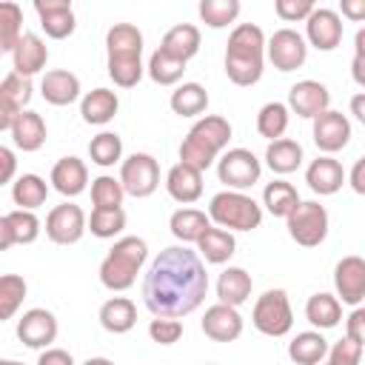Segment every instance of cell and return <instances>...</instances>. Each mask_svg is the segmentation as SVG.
Returning <instances> with one entry per match:
<instances>
[{"label": "cell", "instance_id": "obj_51", "mask_svg": "<svg viewBox=\"0 0 365 365\" xmlns=\"http://www.w3.org/2000/svg\"><path fill=\"white\" fill-rule=\"evenodd\" d=\"M314 0H277L274 3V11L279 20L285 23H297V20H305L311 11H314Z\"/></svg>", "mask_w": 365, "mask_h": 365}, {"label": "cell", "instance_id": "obj_49", "mask_svg": "<svg viewBox=\"0 0 365 365\" xmlns=\"http://www.w3.org/2000/svg\"><path fill=\"white\" fill-rule=\"evenodd\" d=\"M362 362V345L351 342L348 336H342L339 342L328 345L325 354V365H359Z\"/></svg>", "mask_w": 365, "mask_h": 365}, {"label": "cell", "instance_id": "obj_45", "mask_svg": "<svg viewBox=\"0 0 365 365\" xmlns=\"http://www.w3.org/2000/svg\"><path fill=\"white\" fill-rule=\"evenodd\" d=\"M123 185L120 180H114L111 174H100L97 180H91V202L94 208H123Z\"/></svg>", "mask_w": 365, "mask_h": 365}, {"label": "cell", "instance_id": "obj_20", "mask_svg": "<svg viewBox=\"0 0 365 365\" xmlns=\"http://www.w3.org/2000/svg\"><path fill=\"white\" fill-rule=\"evenodd\" d=\"M51 188L57 194H63L66 200L68 197H80L88 185V168L80 157H60L51 168Z\"/></svg>", "mask_w": 365, "mask_h": 365}, {"label": "cell", "instance_id": "obj_3", "mask_svg": "<svg viewBox=\"0 0 365 365\" xmlns=\"http://www.w3.org/2000/svg\"><path fill=\"white\" fill-rule=\"evenodd\" d=\"M228 140H231V123L220 114H205L182 137L180 163H185L202 174L220 160V154L228 148Z\"/></svg>", "mask_w": 365, "mask_h": 365}, {"label": "cell", "instance_id": "obj_52", "mask_svg": "<svg viewBox=\"0 0 365 365\" xmlns=\"http://www.w3.org/2000/svg\"><path fill=\"white\" fill-rule=\"evenodd\" d=\"M345 336H348L351 342L365 345V308H362V305H356V308L351 311V317L345 319Z\"/></svg>", "mask_w": 365, "mask_h": 365}, {"label": "cell", "instance_id": "obj_54", "mask_svg": "<svg viewBox=\"0 0 365 365\" xmlns=\"http://www.w3.org/2000/svg\"><path fill=\"white\" fill-rule=\"evenodd\" d=\"M37 365H74V356L63 348H43L37 356Z\"/></svg>", "mask_w": 365, "mask_h": 365}, {"label": "cell", "instance_id": "obj_19", "mask_svg": "<svg viewBox=\"0 0 365 365\" xmlns=\"http://www.w3.org/2000/svg\"><path fill=\"white\" fill-rule=\"evenodd\" d=\"M11 63H14V74L34 77L48 63V46L34 31H23L20 40H17V46L11 48Z\"/></svg>", "mask_w": 365, "mask_h": 365}, {"label": "cell", "instance_id": "obj_36", "mask_svg": "<svg viewBox=\"0 0 365 365\" xmlns=\"http://www.w3.org/2000/svg\"><path fill=\"white\" fill-rule=\"evenodd\" d=\"M208 225H211V220H208V214L200 211V208H177V211L171 214V220H168L171 234H174L182 245H185V242H197Z\"/></svg>", "mask_w": 365, "mask_h": 365}, {"label": "cell", "instance_id": "obj_53", "mask_svg": "<svg viewBox=\"0 0 365 365\" xmlns=\"http://www.w3.org/2000/svg\"><path fill=\"white\" fill-rule=\"evenodd\" d=\"M14 174H17V157L9 145H0V185L11 182Z\"/></svg>", "mask_w": 365, "mask_h": 365}, {"label": "cell", "instance_id": "obj_8", "mask_svg": "<svg viewBox=\"0 0 365 365\" xmlns=\"http://www.w3.org/2000/svg\"><path fill=\"white\" fill-rule=\"evenodd\" d=\"M262 163L248 148H228L217 160V177L228 185V191H245L254 182H259Z\"/></svg>", "mask_w": 365, "mask_h": 365}, {"label": "cell", "instance_id": "obj_40", "mask_svg": "<svg viewBox=\"0 0 365 365\" xmlns=\"http://www.w3.org/2000/svg\"><path fill=\"white\" fill-rule=\"evenodd\" d=\"M240 11H242L240 0H200L197 6V14L208 29H225L240 17Z\"/></svg>", "mask_w": 365, "mask_h": 365}, {"label": "cell", "instance_id": "obj_30", "mask_svg": "<svg viewBox=\"0 0 365 365\" xmlns=\"http://www.w3.org/2000/svg\"><path fill=\"white\" fill-rule=\"evenodd\" d=\"M197 251L205 257V262H211V265H222V262H228V259L234 257V251H237V240H234L231 231L208 225V228L202 231V237L197 240Z\"/></svg>", "mask_w": 365, "mask_h": 365}, {"label": "cell", "instance_id": "obj_14", "mask_svg": "<svg viewBox=\"0 0 365 365\" xmlns=\"http://www.w3.org/2000/svg\"><path fill=\"white\" fill-rule=\"evenodd\" d=\"M334 288L336 299L345 305H362L365 299V259L359 254H348L334 268Z\"/></svg>", "mask_w": 365, "mask_h": 365}, {"label": "cell", "instance_id": "obj_38", "mask_svg": "<svg viewBox=\"0 0 365 365\" xmlns=\"http://www.w3.org/2000/svg\"><path fill=\"white\" fill-rule=\"evenodd\" d=\"M288 123H291V111H288L285 103H277V100L265 103L257 114V131H259V137H265L271 143L279 140L288 131Z\"/></svg>", "mask_w": 365, "mask_h": 365}, {"label": "cell", "instance_id": "obj_58", "mask_svg": "<svg viewBox=\"0 0 365 365\" xmlns=\"http://www.w3.org/2000/svg\"><path fill=\"white\" fill-rule=\"evenodd\" d=\"M17 114H20V111H17L14 106H9V103H6L3 97H0V131H9Z\"/></svg>", "mask_w": 365, "mask_h": 365}, {"label": "cell", "instance_id": "obj_41", "mask_svg": "<svg viewBox=\"0 0 365 365\" xmlns=\"http://www.w3.org/2000/svg\"><path fill=\"white\" fill-rule=\"evenodd\" d=\"M88 157L91 163H97L100 168H111L117 163H123V140L114 131H100L97 137H91L88 143Z\"/></svg>", "mask_w": 365, "mask_h": 365}, {"label": "cell", "instance_id": "obj_11", "mask_svg": "<svg viewBox=\"0 0 365 365\" xmlns=\"http://www.w3.org/2000/svg\"><path fill=\"white\" fill-rule=\"evenodd\" d=\"M86 234V214L80 205L74 202H60L48 211L46 217V237L54 242V245H74L80 242Z\"/></svg>", "mask_w": 365, "mask_h": 365}, {"label": "cell", "instance_id": "obj_1", "mask_svg": "<svg viewBox=\"0 0 365 365\" xmlns=\"http://www.w3.org/2000/svg\"><path fill=\"white\" fill-rule=\"evenodd\" d=\"M208 294V274L197 251L185 245L163 248L143 277V302L154 317H188Z\"/></svg>", "mask_w": 365, "mask_h": 365}, {"label": "cell", "instance_id": "obj_31", "mask_svg": "<svg viewBox=\"0 0 365 365\" xmlns=\"http://www.w3.org/2000/svg\"><path fill=\"white\" fill-rule=\"evenodd\" d=\"M305 319L319 328V331H328V328H336L339 319H342V302L334 297V294H311L308 302H305Z\"/></svg>", "mask_w": 365, "mask_h": 365}, {"label": "cell", "instance_id": "obj_29", "mask_svg": "<svg viewBox=\"0 0 365 365\" xmlns=\"http://www.w3.org/2000/svg\"><path fill=\"white\" fill-rule=\"evenodd\" d=\"M97 319L108 334H128L137 325V305L128 297H111L100 305Z\"/></svg>", "mask_w": 365, "mask_h": 365}, {"label": "cell", "instance_id": "obj_33", "mask_svg": "<svg viewBox=\"0 0 365 365\" xmlns=\"http://www.w3.org/2000/svg\"><path fill=\"white\" fill-rule=\"evenodd\" d=\"M328 354V339L319 331H302L288 342V356L294 365H319Z\"/></svg>", "mask_w": 365, "mask_h": 365}, {"label": "cell", "instance_id": "obj_10", "mask_svg": "<svg viewBox=\"0 0 365 365\" xmlns=\"http://www.w3.org/2000/svg\"><path fill=\"white\" fill-rule=\"evenodd\" d=\"M265 57L277 71H297L308 57V43L294 29H277L265 40Z\"/></svg>", "mask_w": 365, "mask_h": 365}, {"label": "cell", "instance_id": "obj_21", "mask_svg": "<svg viewBox=\"0 0 365 365\" xmlns=\"http://www.w3.org/2000/svg\"><path fill=\"white\" fill-rule=\"evenodd\" d=\"M305 182H308V188H311L314 194L331 197V194H336V191L342 188V182H345V168H342L339 160L322 154V157L311 160V165L305 168Z\"/></svg>", "mask_w": 365, "mask_h": 365}, {"label": "cell", "instance_id": "obj_15", "mask_svg": "<svg viewBox=\"0 0 365 365\" xmlns=\"http://www.w3.org/2000/svg\"><path fill=\"white\" fill-rule=\"evenodd\" d=\"M288 111L302 120H314L325 108H331V91L319 80H299L288 88Z\"/></svg>", "mask_w": 365, "mask_h": 365}, {"label": "cell", "instance_id": "obj_61", "mask_svg": "<svg viewBox=\"0 0 365 365\" xmlns=\"http://www.w3.org/2000/svg\"><path fill=\"white\" fill-rule=\"evenodd\" d=\"M83 365H114L111 359H106V356H88Z\"/></svg>", "mask_w": 365, "mask_h": 365}, {"label": "cell", "instance_id": "obj_57", "mask_svg": "<svg viewBox=\"0 0 365 365\" xmlns=\"http://www.w3.org/2000/svg\"><path fill=\"white\" fill-rule=\"evenodd\" d=\"M351 188L356 191V194H365V160L359 157L356 163H354V168H351Z\"/></svg>", "mask_w": 365, "mask_h": 365}, {"label": "cell", "instance_id": "obj_24", "mask_svg": "<svg viewBox=\"0 0 365 365\" xmlns=\"http://www.w3.org/2000/svg\"><path fill=\"white\" fill-rule=\"evenodd\" d=\"M40 94L51 106H71L80 97V77L68 68H51L40 80Z\"/></svg>", "mask_w": 365, "mask_h": 365}, {"label": "cell", "instance_id": "obj_34", "mask_svg": "<svg viewBox=\"0 0 365 365\" xmlns=\"http://www.w3.org/2000/svg\"><path fill=\"white\" fill-rule=\"evenodd\" d=\"M11 200L23 211H34L48 200V182L40 174H20L11 182Z\"/></svg>", "mask_w": 365, "mask_h": 365}, {"label": "cell", "instance_id": "obj_50", "mask_svg": "<svg viewBox=\"0 0 365 365\" xmlns=\"http://www.w3.org/2000/svg\"><path fill=\"white\" fill-rule=\"evenodd\" d=\"M148 336L157 345H174L182 336V322L180 319H171V317H154L148 322Z\"/></svg>", "mask_w": 365, "mask_h": 365}, {"label": "cell", "instance_id": "obj_4", "mask_svg": "<svg viewBox=\"0 0 365 365\" xmlns=\"http://www.w3.org/2000/svg\"><path fill=\"white\" fill-rule=\"evenodd\" d=\"M148 259V245L140 237H120L100 262V282L108 291H128L137 282L143 262Z\"/></svg>", "mask_w": 365, "mask_h": 365}, {"label": "cell", "instance_id": "obj_37", "mask_svg": "<svg viewBox=\"0 0 365 365\" xmlns=\"http://www.w3.org/2000/svg\"><path fill=\"white\" fill-rule=\"evenodd\" d=\"M262 205L271 217H279L285 220L297 205H299V194L291 182L285 180H271L265 188H262Z\"/></svg>", "mask_w": 365, "mask_h": 365}, {"label": "cell", "instance_id": "obj_63", "mask_svg": "<svg viewBox=\"0 0 365 365\" xmlns=\"http://www.w3.org/2000/svg\"><path fill=\"white\" fill-rule=\"evenodd\" d=\"M208 365H217V362H208Z\"/></svg>", "mask_w": 365, "mask_h": 365}, {"label": "cell", "instance_id": "obj_39", "mask_svg": "<svg viewBox=\"0 0 365 365\" xmlns=\"http://www.w3.org/2000/svg\"><path fill=\"white\" fill-rule=\"evenodd\" d=\"M125 211L123 208H94L91 217H86V231H91L97 240H114L125 228Z\"/></svg>", "mask_w": 365, "mask_h": 365}, {"label": "cell", "instance_id": "obj_26", "mask_svg": "<svg viewBox=\"0 0 365 365\" xmlns=\"http://www.w3.org/2000/svg\"><path fill=\"white\" fill-rule=\"evenodd\" d=\"M160 51L180 60V63H188L197 51H200V29L191 26V23H177L171 26L163 40H160Z\"/></svg>", "mask_w": 365, "mask_h": 365}, {"label": "cell", "instance_id": "obj_17", "mask_svg": "<svg viewBox=\"0 0 365 365\" xmlns=\"http://www.w3.org/2000/svg\"><path fill=\"white\" fill-rule=\"evenodd\" d=\"M34 11L40 17L43 31L51 40H66L68 34H74L77 29V17H74V6L68 0H34Z\"/></svg>", "mask_w": 365, "mask_h": 365}, {"label": "cell", "instance_id": "obj_18", "mask_svg": "<svg viewBox=\"0 0 365 365\" xmlns=\"http://www.w3.org/2000/svg\"><path fill=\"white\" fill-rule=\"evenodd\" d=\"M200 328H202V334H205L208 339H214V342H234V339H240V334H242V317H240L237 308L217 302V305L205 308V317H202Z\"/></svg>", "mask_w": 365, "mask_h": 365}, {"label": "cell", "instance_id": "obj_56", "mask_svg": "<svg viewBox=\"0 0 365 365\" xmlns=\"http://www.w3.org/2000/svg\"><path fill=\"white\" fill-rule=\"evenodd\" d=\"M342 14L354 23L365 20V0H342Z\"/></svg>", "mask_w": 365, "mask_h": 365}, {"label": "cell", "instance_id": "obj_13", "mask_svg": "<svg viewBox=\"0 0 365 365\" xmlns=\"http://www.w3.org/2000/svg\"><path fill=\"white\" fill-rule=\"evenodd\" d=\"M57 331H60L57 317L48 308H29L17 319V339L26 348H34V351L51 348V342L57 339Z\"/></svg>", "mask_w": 365, "mask_h": 365}, {"label": "cell", "instance_id": "obj_35", "mask_svg": "<svg viewBox=\"0 0 365 365\" xmlns=\"http://www.w3.org/2000/svg\"><path fill=\"white\" fill-rule=\"evenodd\" d=\"M168 106L180 117H200L208 108V91L200 83H182V86H177L171 91Z\"/></svg>", "mask_w": 365, "mask_h": 365}, {"label": "cell", "instance_id": "obj_48", "mask_svg": "<svg viewBox=\"0 0 365 365\" xmlns=\"http://www.w3.org/2000/svg\"><path fill=\"white\" fill-rule=\"evenodd\" d=\"M108 77L114 80V86L120 88H134L143 80V60H106Z\"/></svg>", "mask_w": 365, "mask_h": 365}, {"label": "cell", "instance_id": "obj_59", "mask_svg": "<svg viewBox=\"0 0 365 365\" xmlns=\"http://www.w3.org/2000/svg\"><path fill=\"white\" fill-rule=\"evenodd\" d=\"M14 245V237H11V225H9V217L0 214V251H9Z\"/></svg>", "mask_w": 365, "mask_h": 365}, {"label": "cell", "instance_id": "obj_2", "mask_svg": "<svg viewBox=\"0 0 365 365\" xmlns=\"http://www.w3.org/2000/svg\"><path fill=\"white\" fill-rule=\"evenodd\" d=\"M265 66V34L257 23H240L228 34L225 46V74L234 86H254Z\"/></svg>", "mask_w": 365, "mask_h": 365}, {"label": "cell", "instance_id": "obj_23", "mask_svg": "<svg viewBox=\"0 0 365 365\" xmlns=\"http://www.w3.org/2000/svg\"><path fill=\"white\" fill-rule=\"evenodd\" d=\"M165 191L180 205H191L202 197V174L197 168L185 165V163H177L165 174Z\"/></svg>", "mask_w": 365, "mask_h": 365}, {"label": "cell", "instance_id": "obj_42", "mask_svg": "<svg viewBox=\"0 0 365 365\" xmlns=\"http://www.w3.org/2000/svg\"><path fill=\"white\" fill-rule=\"evenodd\" d=\"M26 291H29V285L20 274H3L0 277V322L11 319L20 311Z\"/></svg>", "mask_w": 365, "mask_h": 365}, {"label": "cell", "instance_id": "obj_62", "mask_svg": "<svg viewBox=\"0 0 365 365\" xmlns=\"http://www.w3.org/2000/svg\"><path fill=\"white\" fill-rule=\"evenodd\" d=\"M0 365H26V362H17V359H0Z\"/></svg>", "mask_w": 365, "mask_h": 365}, {"label": "cell", "instance_id": "obj_9", "mask_svg": "<svg viewBox=\"0 0 365 365\" xmlns=\"http://www.w3.org/2000/svg\"><path fill=\"white\" fill-rule=\"evenodd\" d=\"M120 185L137 200L151 197L160 185V163L145 151H134L120 163Z\"/></svg>", "mask_w": 365, "mask_h": 365}, {"label": "cell", "instance_id": "obj_22", "mask_svg": "<svg viewBox=\"0 0 365 365\" xmlns=\"http://www.w3.org/2000/svg\"><path fill=\"white\" fill-rule=\"evenodd\" d=\"M108 60H143V31L134 23H114L106 31Z\"/></svg>", "mask_w": 365, "mask_h": 365}, {"label": "cell", "instance_id": "obj_46", "mask_svg": "<svg viewBox=\"0 0 365 365\" xmlns=\"http://www.w3.org/2000/svg\"><path fill=\"white\" fill-rule=\"evenodd\" d=\"M9 217V225H11V237H14V245H31L37 237H40V220L34 211H23V208H14L6 214Z\"/></svg>", "mask_w": 365, "mask_h": 365}, {"label": "cell", "instance_id": "obj_27", "mask_svg": "<svg viewBox=\"0 0 365 365\" xmlns=\"http://www.w3.org/2000/svg\"><path fill=\"white\" fill-rule=\"evenodd\" d=\"M120 108V97L111 88H91L88 94H83L80 100V114L88 125H106L117 117Z\"/></svg>", "mask_w": 365, "mask_h": 365}, {"label": "cell", "instance_id": "obj_6", "mask_svg": "<svg viewBox=\"0 0 365 365\" xmlns=\"http://www.w3.org/2000/svg\"><path fill=\"white\" fill-rule=\"evenodd\" d=\"M288 237L302 248H317L328 237V211L317 200H299V205L285 217Z\"/></svg>", "mask_w": 365, "mask_h": 365}, {"label": "cell", "instance_id": "obj_5", "mask_svg": "<svg viewBox=\"0 0 365 365\" xmlns=\"http://www.w3.org/2000/svg\"><path fill=\"white\" fill-rule=\"evenodd\" d=\"M208 220L225 231H254L262 222V205L242 191H220L208 202Z\"/></svg>", "mask_w": 365, "mask_h": 365}, {"label": "cell", "instance_id": "obj_43", "mask_svg": "<svg viewBox=\"0 0 365 365\" xmlns=\"http://www.w3.org/2000/svg\"><path fill=\"white\" fill-rule=\"evenodd\" d=\"M23 34V9L11 0L0 3V54L11 51Z\"/></svg>", "mask_w": 365, "mask_h": 365}, {"label": "cell", "instance_id": "obj_7", "mask_svg": "<svg viewBox=\"0 0 365 365\" xmlns=\"http://www.w3.org/2000/svg\"><path fill=\"white\" fill-rule=\"evenodd\" d=\"M251 322L265 336H285L294 328V311H291L288 294L282 288H268L262 297H257Z\"/></svg>", "mask_w": 365, "mask_h": 365}, {"label": "cell", "instance_id": "obj_25", "mask_svg": "<svg viewBox=\"0 0 365 365\" xmlns=\"http://www.w3.org/2000/svg\"><path fill=\"white\" fill-rule=\"evenodd\" d=\"M9 131H11V140H14V145L20 151H40L43 143H46V137H48L46 120L37 111H31V108H23L14 117V123H11Z\"/></svg>", "mask_w": 365, "mask_h": 365}, {"label": "cell", "instance_id": "obj_55", "mask_svg": "<svg viewBox=\"0 0 365 365\" xmlns=\"http://www.w3.org/2000/svg\"><path fill=\"white\" fill-rule=\"evenodd\" d=\"M362 54H365V29H359L356 31V40H354V80H356V86H365Z\"/></svg>", "mask_w": 365, "mask_h": 365}, {"label": "cell", "instance_id": "obj_60", "mask_svg": "<svg viewBox=\"0 0 365 365\" xmlns=\"http://www.w3.org/2000/svg\"><path fill=\"white\" fill-rule=\"evenodd\" d=\"M351 114H354L359 123H365V94H362V91L354 94V100H351Z\"/></svg>", "mask_w": 365, "mask_h": 365}, {"label": "cell", "instance_id": "obj_44", "mask_svg": "<svg viewBox=\"0 0 365 365\" xmlns=\"http://www.w3.org/2000/svg\"><path fill=\"white\" fill-rule=\"evenodd\" d=\"M145 71H148V77H151L157 86H177V83L182 80L185 63H180V60H174V57H168V54H163V51L157 48V51L148 57Z\"/></svg>", "mask_w": 365, "mask_h": 365}, {"label": "cell", "instance_id": "obj_47", "mask_svg": "<svg viewBox=\"0 0 365 365\" xmlns=\"http://www.w3.org/2000/svg\"><path fill=\"white\" fill-rule=\"evenodd\" d=\"M31 77H20V74H6L3 80H0V97L9 103V106H14L17 111H23L26 106H29V100H31Z\"/></svg>", "mask_w": 365, "mask_h": 365}, {"label": "cell", "instance_id": "obj_16", "mask_svg": "<svg viewBox=\"0 0 365 365\" xmlns=\"http://www.w3.org/2000/svg\"><path fill=\"white\" fill-rule=\"evenodd\" d=\"M305 37L317 51H334L342 43V17L334 9H314L305 17Z\"/></svg>", "mask_w": 365, "mask_h": 365}, {"label": "cell", "instance_id": "obj_32", "mask_svg": "<svg viewBox=\"0 0 365 365\" xmlns=\"http://www.w3.org/2000/svg\"><path fill=\"white\" fill-rule=\"evenodd\" d=\"M265 165L274 171V174H291L302 165V145L291 137H279L274 143H268L265 148Z\"/></svg>", "mask_w": 365, "mask_h": 365}, {"label": "cell", "instance_id": "obj_28", "mask_svg": "<svg viewBox=\"0 0 365 365\" xmlns=\"http://www.w3.org/2000/svg\"><path fill=\"white\" fill-rule=\"evenodd\" d=\"M251 288H254V279L240 265H228L217 279V297L222 305H231V308H240L242 302H248Z\"/></svg>", "mask_w": 365, "mask_h": 365}, {"label": "cell", "instance_id": "obj_12", "mask_svg": "<svg viewBox=\"0 0 365 365\" xmlns=\"http://www.w3.org/2000/svg\"><path fill=\"white\" fill-rule=\"evenodd\" d=\"M311 134H314V145H317L325 157H331V154L342 151V148L351 143V120H348L342 111L325 108L322 114L314 117Z\"/></svg>", "mask_w": 365, "mask_h": 365}]
</instances>
